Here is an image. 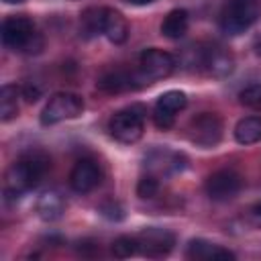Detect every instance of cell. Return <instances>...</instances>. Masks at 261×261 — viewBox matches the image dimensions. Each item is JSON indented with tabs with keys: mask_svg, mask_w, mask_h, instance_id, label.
<instances>
[{
	"mask_svg": "<svg viewBox=\"0 0 261 261\" xmlns=\"http://www.w3.org/2000/svg\"><path fill=\"white\" fill-rule=\"evenodd\" d=\"M137 251H139L137 237H118L112 243V255L118 259H126L130 255H135Z\"/></svg>",
	"mask_w": 261,
	"mask_h": 261,
	"instance_id": "23",
	"label": "cell"
},
{
	"mask_svg": "<svg viewBox=\"0 0 261 261\" xmlns=\"http://www.w3.org/2000/svg\"><path fill=\"white\" fill-rule=\"evenodd\" d=\"M261 18V0H224L220 10V29L228 37H237Z\"/></svg>",
	"mask_w": 261,
	"mask_h": 261,
	"instance_id": "3",
	"label": "cell"
},
{
	"mask_svg": "<svg viewBox=\"0 0 261 261\" xmlns=\"http://www.w3.org/2000/svg\"><path fill=\"white\" fill-rule=\"evenodd\" d=\"M188 27H190V16L184 8H175L171 10L163 22H161V35L167 37V39H181L186 33H188Z\"/></svg>",
	"mask_w": 261,
	"mask_h": 261,
	"instance_id": "16",
	"label": "cell"
},
{
	"mask_svg": "<svg viewBox=\"0 0 261 261\" xmlns=\"http://www.w3.org/2000/svg\"><path fill=\"white\" fill-rule=\"evenodd\" d=\"M98 88L108 92V94H118L122 90H128L133 88V75H126L124 71H110V73H104L100 80H98Z\"/></svg>",
	"mask_w": 261,
	"mask_h": 261,
	"instance_id": "19",
	"label": "cell"
},
{
	"mask_svg": "<svg viewBox=\"0 0 261 261\" xmlns=\"http://www.w3.org/2000/svg\"><path fill=\"white\" fill-rule=\"evenodd\" d=\"M184 155L179 153H169V151H155L149 155V169L153 175L157 173H171V171H181L186 167Z\"/></svg>",
	"mask_w": 261,
	"mask_h": 261,
	"instance_id": "15",
	"label": "cell"
},
{
	"mask_svg": "<svg viewBox=\"0 0 261 261\" xmlns=\"http://www.w3.org/2000/svg\"><path fill=\"white\" fill-rule=\"evenodd\" d=\"M18 96L20 90L14 84H6L0 90V120L8 122L18 114Z\"/></svg>",
	"mask_w": 261,
	"mask_h": 261,
	"instance_id": "18",
	"label": "cell"
},
{
	"mask_svg": "<svg viewBox=\"0 0 261 261\" xmlns=\"http://www.w3.org/2000/svg\"><path fill=\"white\" fill-rule=\"evenodd\" d=\"M108 130L118 143H137L145 130V108L130 104L122 110H116L108 120Z\"/></svg>",
	"mask_w": 261,
	"mask_h": 261,
	"instance_id": "4",
	"label": "cell"
},
{
	"mask_svg": "<svg viewBox=\"0 0 261 261\" xmlns=\"http://www.w3.org/2000/svg\"><path fill=\"white\" fill-rule=\"evenodd\" d=\"M257 51H259V53H261V37H259V39H257Z\"/></svg>",
	"mask_w": 261,
	"mask_h": 261,
	"instance_id": "28",
	"label": "cell"
},
{
	"mask_svg": "<svg viewBox=\"0 0 261 261\" xmlns=\"http://www.w3.org/2000/svg\"><path fill=\"white\" fill-rule=\"evenodd\" d=\"M102 10L104 8H88L84 10L82 14V29L86 35H102L100 29H102Z\"/></svg>",
	"mask_w": 261,
	"mask_h": 261,
	"instance_id": "21",
	"label": "cell"
},
{
	"mask_svg": "<svg viewBox=\"0 0 261 261\" xmlns=\"http://www.w3.org/2000/svg\"><path fill=\"white\" fill-rule=\"evenodd\" d=\"M65 212V200L59 192L49 190L45 192L39 200H37V214L45 220V222H53L57 218H61Z\"/></svg>",
	"mask_w": 261,
	"mask_h": 261,
	"instance_id": "14",
	"label": "cell"
},
{
	"mask_svg": "<svg viewBox=\"0 0 261 261\" xmlns=\"http://www.w3.org/2000/svg\"><path fill=\"white\" fill-rule=\"evenodd\" d=\"M198 65L212 77H226L234 69V57L222 45H206L198 49Z\"/></svg>",
	"mask_w": 261,
	"mask_h": 261,
	"instance_id": "9",
	"label": "cell"
},
{
	"mask_svg": "<svg viewBox=\"0 0 261 261\" xmlns=\"http://www.w3.org/2000/svg\"><path fill=\"white\" fill-rule=\"evenodd\" d=\"M82 112H84V100L77 94L57 92L47 100L45 108L41 110V124L51 126V124H57L63 120L77 118Z\"/></svg>",
	"mask_w": 261,
	"mask_h": 261,
	"instance_id": "5",
	"label": "cell"
},
{
	"mask_svg": "<svg viewBox=\"0 0 261 261\" xmlns=\"http://www.w3.org/2000/svg\"><path fill=\"white\" fill-rule=\"evenodd\" d=\"M245 218H247L249 224H253V226H261V202L251 204V206L245 210Z\"/></svg>",
	"mask_w": 261,
	"mask_h": 261,
	"instance_id": "26",
	"label": "cell"
},
{
	"mask_svg": "<svg viewBox=\"0 0 261 261\" xmlns=\"http://www.w3.org/2000/svg\"><path fill=\"white\" fill-rule=\"evenodd\" d=\"M157 192H159V179H157V175L147 173V175H143L139 179V184H137V196L139 198L149 200V198H155Z\"/></svg>",
	"mask_w": 261,
	"mask_h": 261,
	"instance_id": "24",
	"label": "cell"
},
{
	"mask_svg": "<svg viewBox=\"0 0 261 261\" xmlns=\"http://www.w3.org/2000/svg\"><path fill=\"white\" fill-rule=\"evenodd\" d=\"M188 104V96L179 90H169V92H163L159 98H157V108L169 112V114H177L179 110H184Z\"/></svg>",
	"mask_w": 261,
	"mask_h": 261,
	"instance_id": "20",
	"label": "cell"
},
{
	"mask_svg": "<svg viewBox=\"0 0 261 261\" xmlns=\"http://www.w3.org/2000/svg\"><path fill=\"white\" fill-rule=\"evenodd\" d=\"M234 139L241 145H255L261 141V116H245L234 126Z\"/></svg>",
	"mask_w": 261,
	"mask_h": 261,
	"instance_id": "17",
	"label": "cell"
},
{
	"mask_svg": "<svg viewBox=\"0 0 261 261\" xmlns=\"http://www.w3.org/2000/svg\"><path fill=\"white\" fill-rule=\"evenodd\" d=\"M239 102L245 108L261 110V84H251L239 92Z\"/></svg>",
	"mask_w": 261,
	"mask_h": 261,
	"instance_id": "22",
	"label": "cell"
},
{
	"mask_svg": "<svg viewBox=\"0 0 261 261\" xmlns=\"http://www.w3.org/2000/svg\"><path fill=\"white\" fill-rule=\"evenodd\" d=\"M222 118L216 112H200L198 116H194L188 124V137L194 145L202 147V149H212L220 143L222 139Z\"/></svg>",
	"mask_w": 261,
	"mask_h": 261,
	"instance_id": "6",
	"label": "cell"
},
{
	"mask_svg": "<svg viewBox=\"0 0 261 261\" xmlns=\"http://www.w3.org/2000/svg\"><path fill=\"white\" fill-rule=\"evenodd\" d=\"M49 167H51V159L43 151L35 149L22 153L6 171V190L14 196L27 194L43 179Z\"/></svg>",
	"mask_w": 261,
	"mask_h": 261,
	"instance_id": "1",
	"label": "cell"
},
{
	"mask_svg": "<svg viewBox=\"0 0 261 261\" xmlns=\"http://www.w3.org/2000/svg\"><path fill=\"white\" fill-rule=\"evenodd\" d=\"M100 179H102V171L94 159H80L69 171V186L77 194L92 192L100 184Z\"/></svg>",
	"mask_w": 261,
	"mask_h": 261,
	"instance_id": "11",
	"label": "cell"
},
{
	"mask_svg": "<svg viewBox=\"0 0 261 261\" xmlns=\"http://www.w3.org/2000/svg\"><path fill=\"white\" fill-rule=\"evenodd\" d=\"M137 245H139L141 255L151 257V259H161L171 253V249L175 245V234L167 228L151 226L137 234Z\"/></svg>",
	"mask_w": 261,
	"mask_h": 261,
	"instance_id": "8",
	"label": "cell"
},
{
	"mask_svg": "<svg viewBox=\"0 0 261 261\" xmlns=\"http://www.w3.org/2000/svg\"><path fill=\"white\" fill-rule=\"evenodd\" d=\"M243 188V177L232 169H218L212 175H208L204 190L210 200L214 202H226L232 200Z\"/></svg>",
	"mask_w": 261,
	"mask_h": 261,
	"instance_id": "10",
	"label": "cell"
},
{
	"mask_svg": "<svg viewBox=\"0 0 261 261\" xmlns=\"http://www.w3.org/2000/svg\"><path fill=\"white\" fill-rule=\"evenodd\" d=\"M4 2H8V4H14V2H22V0H4Z\"/></svg>",
	"mask_w": 261,
	"mask_h": 261,
	"instance_id": "29",
	"label": "cell"
},
{
	"mask_svg": "<svg viewBox=\"0 0 261 261\" xmlns=\"http://www.w3.org/2000/svg\"><path fill=\"white\" fill-rule=\"evenodd\" d=\"M175 69V59L171 53L163 49H145L139 57V73L137 77L143 84H153L157 80L169 77Z\"/></svg>",
	"mask_w": 261,
	"mask_h": 261,
	"instance_id": "7",
	"label": "cell"
},
{
	"mask_svg": "<svg viewBox=\"0 0 261 261\" xmlns=\"http://www.w3.org/2000/svg\"><path fill=\"white\" fill-rule=\"evenodd\" d=\"M126 2H130V4H149V2H153V0H126Z\"/></svg>",
	"mask_w": 261,
	"mask_h": 261,
	"instance_id": "27",
	"label": "cell"
},
{
	"mask_svg": "<svg viewBox=\"0 0 261 261\" xmlns=\"http://www.w3.org/2000/svg\"><path fill=\"white\" fill-rule=\"evenodd\" d=\"M100 33L114 45H120L126 41L128 37V24H126V18L114 10V8H104L102 10V29Z\"/></svg>",
	"mask_w": 261,
	"mask_h": 261,
	"instance_id": "12",
	"label": "cell"
},
{
	"mask_svg": "<svg viewBox=\"0 0 261 261\" xmlns=\"http://www.w3.org/2000/svg\"><path fill=\"white\" fill-rule=\"evenodd\" d=\"M153 120H155V124L159 126V128H171L173 126V122H175V114H169V112H165V110H161V108H157L155 106V110H153Z\"/></svg>",
	"mask_w": 261,
	"mask_h": 261,
	"instance_id": "25",
	"label": "cell"
},
{
	"mask_svg": "<svg viewBox=\"0 0 261 261\" xmlns=\"http://www.w3.org/2000/svg\"><path fill=\"white\" fill-rule=\"evenodd\" d=\"M186 257L188 259H198V261H212V259H234V253H230L228 249H222L220 245L202 241V239H194L190 241L188 249H186Z\"/></svg>",
	"mask_w": 261,
	"mask_h": 261,
	"instance_id": "13",
	"label": "cell"
},
{
	"mask_svg": "<svg viewBox=\"0 0 261 261\" xmlns=\"http://www.w3.org/2000/svg\"><path fill=\"white\" fill-rule=\"evenodd\" d=\"M2 43L6 49L18 53H39L43 47V39L37 33L35 22L24 14L8 16L2 22Z\"/></svg>",
	"mask_w": 261,
	"mask_h": 261,
	"instance_id": "2",
	"label": "cell"
}]
</instances>
